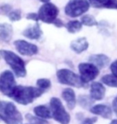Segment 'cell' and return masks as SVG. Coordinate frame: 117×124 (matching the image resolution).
<instances>
[{"label":"cell","mask_w":117,"mask_h":124,"mask_svg":"<svg viewBox=\"0 0 117 124\" xmlns=\"http://www.w3.org/2000/svg\"><path fill=\"white\" fill-rule=\"evenodd\" d=\"M83 23L79 20H71L66 24V28L69 33L74 34L82 29Z\"/></svg>","instance_id":"obj_20"},{"label":"cell","mask_w":117,"mask_h":124,"mask_svg":"<svg viewBox=\"0 0 117 124\" xmlns=\"http://www.w3.org/2000/svg\"><path fill=\"white\" fill-rule=\"evenodd\" d=\"M90 111L91 113L94 114V115H99L101 117H103V118H107V119L111 118V115H112L111 108L108 106L102 105V104L94 106L93 107L90 108Z\"/></svg>","instance_id":"obj_14"},{"label":"cell","mask_w":117,"mask_h":124,"mask_svg":"<svg viewBox=\"0 0 117 124\" xmlns=\"http://www.w3.org/2000/svg\"><path fill=\"white\" fill-rule=\"evenodd\" d=\"M11 11H12V7L11 5L5 3V4H2L1 6V11L2 14L7 15V16H8Z\"/></svg>","instance_id":"obj_27"},{"label":"cell","mask_w":117,"mask_h":124,"mask_svg":"<svg viewBox=\"0 0 117 124\" xmlns=\"http://www.w3.org/2000/svg\"><path fill=\"white\" fill-rule=\"evenodd\" d=\"M70 47L72 51L77 54H79L88 48L89 44L85 37H80L72 41L70 44Z\"/></svg>","instance_id":"obj_13"},{"label":"cell","mask_w":117,"mask_h":124,"mask_svg":"<svg viewBox=\"0 0 117 124\" xmlns=\"http://www.w3.org/2000/svg\"><path fill=\"white\" fill-rule=\"evenodd\" d=\"M112 108H113L114 112L116 114V115L117 116V96L114 98V100L112 101Z\"/></svg>","instance_id":"obj_31"},{"label":"cell","mask_w":117,"mask_h":124,"mask_svg":"<svg viewBox=\"0 0 117 124\" xmlns=\"http://www.w3.org/2000/svg\"><path fill=\"white\" fill-rule=\"evenodd\" d=\"M13 36V28L11 24L4 23L0 25V38L2 42L9 43Z\"/></svg>","instance_id":"obj_17"},{"label":"cell","mask_w":117,"mask_h":124,"mask_svg":"<svg viewBox=\"0 0 117 124\" xmlns=\"http://www.w3.org/2000/svg\"><path fill=\"white\" fill-rule=\"evenodd\" d=\"M14 45L15 47L16 50L19 52L21 55L31 56L38 53V47L35 44L29 43L23 39H18L14 42Z\"/></svg>","instance_id":"obj_10"},{"label":"cell","mask_w":117,"mask_h":124,"mask_svg":"<svg viewBox=\"0 0 117 124\" xmlns=\"http://www.w3.org/2000/svg\"><path fill=\"white\" fill-rule=\"evenodd\" d=\"M34 113L39 118H51L52 117L51 110L45 106H38L34 109Z\"/></svg>","instance_id":"obj_19"},{"label":"cell","mask_w":117,"mask_h":124,"mask_svg":"<svg viewBox=\"0 0 117 124\" xmlns=\"http://www.w3.org/2000/svg\"><path fill=\"white\" fill-rule=\"evenodd\" d=\"M79 71L82 81L86 84L93 81L99 73L98 68L92 63H80L79 64Z\"/></svg>","instance_id":"obj_9"},{"label":"cell","mask_w":117,"mask_h":124,"mask_svg":"<svg viewBox=\"0 0 117 124\" xmlns=\"http://www.w3.org/2000/svg\"><path fill=\"white\" fill-rule=\"evenodd\" d=\"M16 81L11 71L6 70L2 72L0 77V90L4 95L11 98L14 89L16 88Z\"/></svg>","instance_id":"obj_8"},{"label":"cell","mask_w":117,"mask_h":124,"mask_svg":"<svg viewBox=\"0 0 117 124\" xmlns=\"http://www.w3.org/2000/svg\"><path fill=\"white\" fill-rule=\"evenodd\" d=\"M2 57L11 67L14 74L19 78H24L27 75V69L25 62L18 55L9 50H1Z\"/></svg>","instance_id":"obj_3"},{"label":"cell","mask_w":117,"mask_h":124,"mask_svg":"<svg viewBox=\"0 0 117 124\" xmlns=\"http://www.w3.org/2000/svg\"><path fill=\"white\" fill-rule=\"evenodd\" d=\"M52 118L60 124H69L70 115L67 112L61 101L57 98H52L50 101Z\"/></svg>","instance_id":"obj_6"},{"label":"cell","mask_w":117,"mask_h":124,"mask_svg":"<svg viewBox=\"0 0 117 124\" xmlns=\"http://www.w3.org/2000/svg\"><path fill=\"white\" fill-rule=\"evenodd\" d=\"M43 35V31L40 28V24L36 23L34 25L26 28L23 31V36L30 39H39Z\"/></svg>","instance_id":"obj_11"},{"label":"cell","mask_w":117,"mask_h":124,"mask_svg":"<svg viewBox=\"0 0 117 124\" xmlns=\"http://www.w3.org/2000/svg\"><path fill=\"white\" fill-rule=\"evenodd\" d=\"M110 124H117V119H115V120H113L112 122H111Z\"/></svg>","instance_id":"obj_34"},{"label":"cell","mask_w":117,"mask_h":124,"mask_svg":"<svg viewBox=\"0 0 117 124\" xmlns=\"http://www.w3.org/2000/svg\"><path fill=\"white\" fill-rule=\"evenodd\" d=\"M89 61L95 64L97 68L103 69L109 64L110 58L104 54H94L89 56Z\"/></svg>","instance_id":"obj_12"},{"label":"cell","mask_w":117,"mask_h":124,"mask_svg":"<svg viewBox=\"0 0 117 124\" xmlns=\"http://www.w3.org/2000/svg\"><path fill=\"white\" fill-rule=\"evenodd\" d=\"M37 86L39 88L42 89L43 90H47L51 86V81L49 79H47V78H41V79H39L37 80Z\"/></svg>","instance_id":"obj_25"},{"label":"cell","mask_w":117,"mask_h":124,"mask_svg":"<svg viewBox=\"0 0 117 124\" xmlns=\"http://www.w3.org/2000/svg\"><path fill=\"white\" fill-rule=\"evenodd\" d=\"M53 24H54V25H55L57 28H62V27L64 26V24H63V22H62L60 19H57L55 21V23Z\"/></svg>","instance_id":"obj_32"},{"label":"cell","mask_w":117,"mask_h":124,"mask_svg":"<svg viewBox=\"0 0 117 124\" xmlns=\"http://www.w3.org/2000/svg\"><path fill=\"white\" fill-rule=\"evenodd\" d=\"M110 69H111V73H112L113 75L117 77V60L115 61L112 64H111Z\"/></svg>","instance_id":"obj_30"},{"label":"cell","mask_w":117,"mask_h":124,"mask_svg":"<svg viewBox=\"0 0 117 124\" xmlns=\"http://www.w3.org/2000/svg\"><path fill=\"white\" fill-rule=\"evenodd\" d=\"M58 14V7L51 2L44 3L40 7L38 12L39 20L45 23H54L57 19Z\"/></svg>","instance_id":"obj_7"},{"label":"cell","mask_w":117,"mask_h":124,"mask_svg":"<svg viewBox=\"0 0 117 124\" xmlns=\"http://www.w3.org/2000/svg\"><path fill=\"white\" fill-rule=\"evenodd\" d=\"M39 1L42 2H43V3H47V2H50V0H39Z\"/></svg>","instance_id":"obj_33"},{"label":"cell","mask_w":117,"mask_h":124,"mask_svg":"<svg viewBox=\"0 0 117 124\" xmlns=\"http://www.w3.org/2000/svg\"><path fill=\"white\" fill-rule=\"evenodd\" d=\"M91 97L94 100H102L105 95V87L99 82H93L91 85Z\"/></svg>","instance_id":"obj_15"},{"label":"cell","mask_w":117,"mask_h":124,"mask_svg":"<svg viewBox=\"0 0 117 124\" xmlns=\"http://www.w3.org/2000/svg\"><path fill=\"white\" fill-rule=\"evenodd\" d=\"M45 90L40 88H35L32 86L17 85L12 94L11 98L22 105H28L34 99L40 97Z\"/></svg>","instance_id":"obj_1"},{"label":"cell","mask_w":117,"mask_h":124,"mask_svg":"<svg viewBox=\"0 0 117 124\" xmlns=\"http://www.w3.org/2000/svg\"><path fill=\"white\" fill-rule=\"evenodd\" d=\"M8 18L11 22H16L22 19V14H21V10L15 9L12 10L8 15Z\"/></svg>","instance_id":"obj_26"},{"label":"cell","mask_w":117,"mask_h":124,"mask_svg":"<svg viewBox=\"0 0 117 124\" xmlns=\"http://www.w3.org/2000/svg\"><path fill=\"white\" fill-rule=\"evenodd\" d=\"M90 7L88 0H70L67 3L64 11L65 14L71 18L80 16L86 13Z\"/></svg>","instance_id":"obj_5"},{"label":"cell","mask_w":117,"mask_h":124,"mask_svg":"<svg viewBox=\"0 0 117 124\" xmlns=\"http://www.w3.org/2000/svg\"><path fill=\"white\" fill-rule=\"evenodd\" d=\"M91 6L96 8L117 10V0H88Z\"/></svg>","instance_id":"obj_16"},{"label":"cell","mask_w":117,"mask_h":124,"mask_svg":"<svg viewBox=\"0 0 117 124\" xmlns=\"http://www.w3.org/2000/svg\"><path fill=\"white\" fill-rule=\"evenodd\" d=\"M97 121L96 117H92V118H88L86 119H84L81 124H95Z\"/></svg>","instance_id":"obj_29"},{"label":"cell","mask_w":117,"mask_h":124,"mask_svg":"<svg viewBox=\"0 0 117 124\" xmlns=\"http://www.w3.org/2000/svg\"><path fill=\"white\" fill-rule=\"evenodd\" d=\"M94 99L91 97H89L88 95H80L79 97V104L84 109H89L90 106L93 104Z\"/></svg>","instance_id":"obj_23"},{"label":"cell","mask_w":117,"mask_h":124,"mask_svg":"<svg viewBox=\"0 0 117 124\" xmlns=\"http://www.w3.org/2000/svg\"><path fill=\"white\" fill-rule=\"evenodd\" d=\"M81 23H83V25L88 27H94L99 25L98 22L96 21L95 17L91 16V15H84L83 16H82Z\"/></svg>","instance_id":"obj_22"},{"label":"cell","mask_w":117,"mask_h":124,"mask_svg":"<svg viewBox=\"0 0 117 124\" xmlns=\"http://www.w3.org/2000/svg\"><path fill=\"white\" fill-rule=\"evenodd\" d=\"M27 19H31V20H34V21H39V16L38 13H28L27 15Z\"/></svg>","instance_id":"obj_28"},{"label":"cell","mask_w":117,"mask_h":124,"mask_svg":"<svg viewBox=\"0 0 117 124\" xmlns=\"http://www.w3.org/2000/svg\"><path fill=\"white\" fill-rule=\"evenodd\" d=\"M26 119L31 124H49V123L46 121L44 118H39L38 116L35 117V116H33L30 115V114L26 115Z\"/></svg>","instance_id":"obj_24"},{"label":"cell","mask_w":117,"mask_h":124,"mask_svg":"<svg viewBox=\"0 0 117 124\" xmlns=\"http://www.w3.org/2000/svg\"><path fill=\"white\" fill-rule=\"evenodd\" d=\"M0 117L6 124H21L23 117L16 106L10 101H1Z\"/></svg>","instance_id":"obj_2"},{"label":"cell","mask_w":117,"mask_h":124,"mask_svg":"<svg viewBox=\"0 0 117 124\" xmlns=\"http://www.w3.org/2000/svg\"><path fill=\"white\" fill-rule=\"evenodd\" d=\"M101 81L110 87L117 88V77L111 74H107L101 78Z\"/></svg>","instance_id":"obj_21"},{"label":"cell","mask_w":117,"mask_h":124,"mask_svg":"<svg viewBox=\"0 0 117 124\" xmlns=\"http://www.w3.org/2000/svg\"><path fill=\"white\" fill-rule=\"evenodd\" d=\"M62 97L64 99V101L67 102L68 107L70 110H73L76 105V98L74 90L70 88L65 89L62 92Z\"/></svg>","instance_id":"obj_18"},{"label":"cell","mask_w":117,"mask_h":124,"mask_svg":"<svg viewBox=\"0 0 117 124\" xmlns=\"http://www.w3.org/2000/svg\"><path fill=\"white\" fill-rule=\"evenodd\" d=\"M56 76L57 78H58V81L63 85L74 86V87L77 88L85 87L86 83H84L82 81L80 77L76 74L74 72L69 70V69H59V70L57 71Z\"/></svg>","instance_id":"obj_4"}]
</instances>
